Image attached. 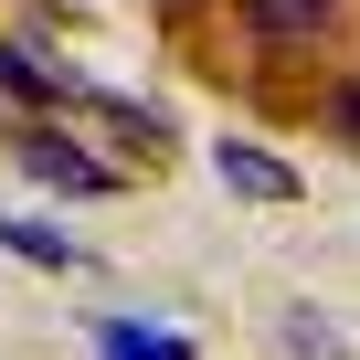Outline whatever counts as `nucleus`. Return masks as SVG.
Wrapping results in <instances>:
<instances>
[{
    "label": "nucleus",
    "instance_id": "f257e3e1",
    "mask_svg": "<svg viewBox=\"0 0 360 360\" xmlns=\"http://www.w3.org/2000/svg\"><path fill=\"white\" fill-rule=\"evenodd\" d=\"M11 169L43 180V191H64V202H117V191H127V169L96 159V148L64 138V127H22V138H11Z\"/></svg>",
    "mask_w": 360,
    "mask_h": 360
},
{
    "label": "nucleus",
    "instance_id": "f03ea898",
    "mask_svg": "<svg viewBox=\"0 0 360 360\" xmlns=\"http://www.w3.org/2000/svg\"><path fill=\"white\" fill-rule=\"evenodd\" d=\"M0 96H11V106H85L96 85H85L64 53H43V43H22V32H0Z\"/></svg>",
    "mask_w": 360,
    "mask_h": 360
},
{
    "label": "nucleus",
    "instance_id": "7ed1b4c3",
    "mask_svg": "<svg viewBox=\"0 0 360 360\" xmlns=\"http://www.w3.org/2000/svg\"><path fill=\"white\" fill-rule=\"evenodd\" d=\"M212 169H223V191H233V202H297V169H286L265 138H223Z\"/></svg>",
    "mask_w": 360,
    "mask_h": 360
},
{
    "label": "nucleus",
    "instance_id": "20e7f679",
    "mask_svg": "<svg viewBox=\"0 0 360 360\" xmlns=\"http://www.w3.org/2000/svg\"><path fill=\"white\" fill-rule=\"evenodd\" d=\"M96 360H202L191 328H169V318H96Z\"/></svg>",
    "mask_w": 360,
    "mask_h": 360
},
{
    "label": "nucleus",
    "instance_id": "39448f33",
    "mask_svg": "<svg viewBox=\"0 0 360 360\" xmlns=\"http://www.w3.org/2000/svg\"><path fill=\"white\" fill-rule=\"evenodd\" d=\"M328 22H339V0H244V32L276 43V53H307Z\"/></svg>",
    "mask_w": 360,
    "mask_h": 360
},
{
    "label": "nucleus",
    "instance_id": "423d86ee",
    "mask_svg": "<svg viewBox=\"0 0 360 360\" xmlns=\"http://www.w3.org/2000/svg\"><path fill=\"white\" fill-rule=\"evenodd\" d=\"M0 255H22V265H43V276H75V265H85V244H75L64 223H43V212H11V202H0Z\"/></svg>",
    "mask_w": 360,
    "mask_h": 360
},
{
    "label": "nucleus",
    "instance_id": "0eeeda50",
    "mask_svg": "<svg viewBox=\"0 0 360 360\" xmlns=\"http://www.w3.org/2000/svg\"><path fill=\"white\" fill-rule=\"evenodd\" d=\"M85 106H96L127 148H180V117H169V106H138V96H85Z\"/></svg>",
    "mask_w": 360,
    "mask_h": 360
},
{
    "label": "nucleus",
    "instance_id": "6e6552de",
    "mask_svg": "<svg viewBox=\"0 0 360 360\" xmlns=\"http://www.w3.org/2000/svg\"><path fill=\"white\" fill-rule=\"evenodd\" d=\"M276 339H286L297 360H349V339H339V328H328L318 307H286V318H276Z\"/></svg>",
    "mask_w": 360,
    "mask_h": 360
},
{
    "label": "nucleus",
    "instance_id": "1a4fd4ad",
    "mask_svg": "<svg viewBox=\"0 0 360 360\" xmlns=\"http://www.w3.org/2000/svg\"><path fill=\"white\" fill-rule=\"evenodd\" d=\"M318 127H328L339 148H360V75H339V85L318 96Z\"/></svg>",
    "mask_w": 360,
    "mask_h": 360
}]
</instances>
